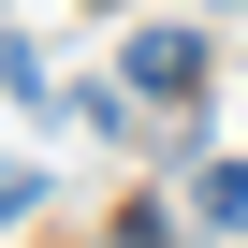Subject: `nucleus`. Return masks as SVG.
I'll use <instances>...</instances> for the list:
<instances>
[{
    "label": "nucleus",
    "instance_id": "obj_1",
    "mask_svg": "<svg viewBox=\"0 0 248 248\" xmlns=\"http://www.w3.org/2000/svg\"><path fill=\"white\" fill-rule=\"evenodd\" d=\"M117 73H132V102H161V117L204 102V44H190V30H132V44H117Z\"/></svg>",
    "mask_w": 248,
    "mask_h": 248
},
{
    "label": "nucleus",
    "instance_id": "obj_3",
    "mask_svg": "<svg viewBox=\"0 0 248 248\" xmlns=\"http://www.w3.org/2000/svg\"><path fill=\"white\" fill-rule=\"evenodd\" d=\"M30 204H44V175H30V161H0V233H15Z\"/></svg>",
    "mask_w": 248,
    "mask_h": 248
},
{
    "label": "nucleus",
    "instance_id": "obj_4",
    "mask_svg": "<svg viewBox=\"0 0 248 248\" xmlns=\"http://www.w3.org/2000/svg\"><path fill=\"white\" fill-rule=\"evenodd\" d=\"M117 248H175V219H146V204H132V219H117Z\"/></svg>",
    "mask_w": 248,
    "mask_h": 248
},
{
    "label": "nucleus",
    "instance_id": "obj_2",
    "mask_svg": "<svg viewBox=\"0 0 248 248\" xmlns=\"http://www.w3.org/2000/svg\"><path fill=\"white\" fill-rule=\"evenodd\" d=\"M190 219H204V233H248V161H204V175H190Z\"/></svg>",
    "mask_w": 248,
    "mask_h": 248
}]
</instances>
